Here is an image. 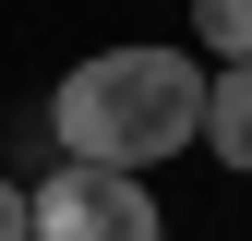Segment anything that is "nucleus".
Returning <instances> with one entry per match:
<instances>
[{
  "instance_id": "4",
  "label": "nucleus",
  "mask_w": 252,
  "mask_h": 241,
  "mask_svg": "<svg viewBox=\"0 0 252 241\" xmlns=\"http://www.w3.org/2000/svg\"><path fill=\"white\" fill-rule=\"evenodd\" d=\"M192 48H216V73H240V60H252V0H204V12H192Z\"/></svg>"
},
{
  "instance_id": "1",
  "label": "nucleus",
  "mask_w": 252,
  "mask_h": 241,
  "mask_svg": "<svg viewBox=\"0 0 252 241\" xmlns=\"http://www.w3.org/2000/svg\"><path fill=\"white\" fill-rule=\"evenodd\" d=\"M48 133H60V169H120V181H144L156 157L204 145V60H192V48H96V60L60 73Z\"/></svg>"
},
{
  "instance_id": "5",
  "label": "nucleus",
  "mask_w": 252,
  "mask_h": 241,
  "mask_svg": "<svg viewBox=\"0 0 252 241\" xmlns=\"http://www.w3.org/2000/svg\"><path fill=\"white\" fill-rule=\"evenodd\" d=\"M0 241H24V181H0Z\"/></svg>"
},
{
  "instance_id": "3",
  "label": "nucleus",
  "mask_w": 252,
  "mask_h": 241,
  "mask_svg": "<svg viewBox=\"0 0 252 241\" xmlns=\"http://www.w3.org/2000/svg\"><path fill=\"white\" fill-rule=\"evenodd\" d=\"M204 157L216 169H252V60L240 73H204Z\"/></svg>"
},
{
  "instance_id": "2",
  "label": "nucleus",
  "mask_w": 252,
  "mask_h": 241,
  "mask_svg": "<svg viewBox=\"0 0 252 241\" xmlns=\"http://www.w3.org/2000/svg\"><path fill=\"white\" fill-rule=\"evenodd\" d=\"M24 241H168V217L120 169H48L24 193Z\"/></svg>"
}]
</instances>
